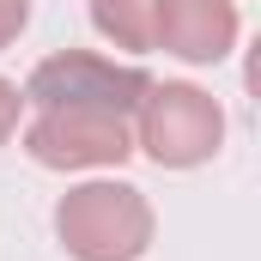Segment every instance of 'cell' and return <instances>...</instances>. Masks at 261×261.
<instances>
[{
	"mask_svg": "<svg viewBox=\"0 0 261 261\" xmlns=\"http://www.w3.org/2000/svg\"><path fill=\"white\" fill-rule=\"evenodd\" d=\"M55 237L73 261H140L152 249V200L134 182H79L55 206Z\"/></svg>",
	"mask_w": 261,
	"mask_h": 261,
	"instance_id": "obj_1",
	"label": "cell"
},
{
	"mask_svg": "<svg viewBox=\"0 0 261 261\" xmlns=\"http://www.w3.org/2000/svg\"><path fill=\"white\" fill-rule=\"evenodd\" d=\"M225 140V110L200 85H152L134 110V146L164 170H195Z\"/></svg>",
	"mask_w": 261,
	"mask_h": 261,
	"instance_id": "obj_2",
	"label": "cell"
},
{
	"mask_svg": "<svg viewBox=\"0 0 261 261\" xmlns=\"http://www.w3.org/2000/svg\"><path fill=\"white\" fill-rule=\"evenodd\" d=\"M146 91H152L146 67L103 61L91 49H61V55L37 61L31 79H24V103L31 110H110V116H128V122H134Z\"/></svg>",
	"mask_w": 261,
	"mask_h": 261,
	"instance_id": "obj_3",
	"label": "cell"
},
{
	"mask_svg": "<svg viewBox=\"0 0 261 261\" xmlns=\"http://www.w3.org/2000/svg\"><path fill=\"white\" fill-rule=\"evenodd\" d=\"M24 152L43 170H116L134 152V122L110 110H37Z\"/></svg>",
	"mask_w": 261,
	"mask_h": 261,
	"instance_id": "obj_4",
	"label": "cell"
},
{
	"mask_svg": "<svg viewBox=\"0 0 261 261\" xmlns=\"http://www.w3.org/2000/svg\"><path fill=\"white\" fill-rule=\"evenodd\" d=\"M152 49L195 61V67L225 61L237 49V0H158Z\"/></svg>",
	"mask_w": 261,
	"mask_h": 261,
	"instance_id": "obj_5",
	"label": "cell"
},
{
	"mask_svg": "<svg viewBox=\"0 0 261 261\" xmlns=\"http://www.w3.org/2000/svg\"><path fill=\"white\" fill-rule=\"evenodd\" d=\"M91 24L97 37H110L128 55H152V31H158V0H91Z\"/></svg>",
	"mask_w": 261,
	"mask_h": 261,
	"instance_id": "obj_6",
	"label": "cell"
},
{
	"mask_svg": "<svg viewBox=\"0 0 261 261\" xmlns=\"http://www.w3.org/2000/svg\"><path fill=\"white\" fill-rule=\"evenodd\" d=\"M31 24V0H0V49L18 43V31Z\"/></svg>",
	"mask_w": 261,
	"mask_h": 261,
	"instance_id": "obj_7",
	"label": "cell"
},
{
	"mask_svg": "<svg viewBox=\"0 0 261 261\" xmlns=\"http://www.w3.org/2000/svg\"><path fill=\"white\" fill-rule=\"evenodd\" d=\"M18 110H24V91H18L12 79H0V146L12 140V128H18Z\"/></svg>",
	"mask_w": 261,
	"mask_h": 261,
	"instance_id": "obj_8",
	"label": "cell"
}]
</instances>
